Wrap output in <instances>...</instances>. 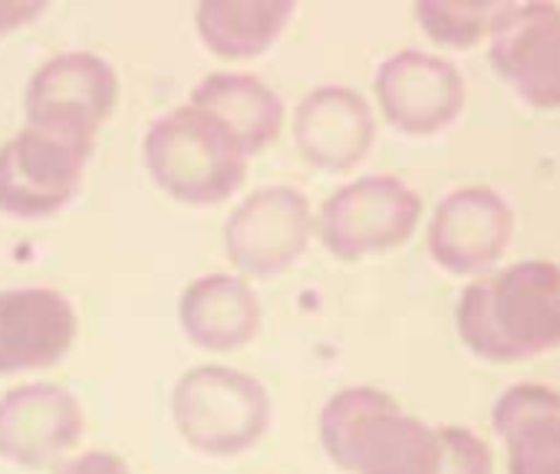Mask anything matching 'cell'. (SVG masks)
<instances>
[{
  "label": "cell",
  "instance_id": "6da1fadb",
  "mask_svg": "<svg viewBox=\"0 0 560 474\" xmlns=\"http://www.w3.org/2000/svg\"><path fill=\"white\" fill-rule=\"evenodd\" d=\"M462 343L491 363L560 349V264L521 261L471 281L455 307Z\"/></svg>",
  "mask_w": 560,
  "mask_h": 474
},
{
  "label": "cell",
  "instance_id": "7a4b0ae2",
  "mask_svg": "<svg viewBox=\"0 0 560 474\" xmlns=\"http://www.w3.org/2000/svg\"><path fill=\"white\" fill-rule=\"evenodd\" d=\"M327 454L350 474H439V428L409 415L376 386L334 392L317 418Z\"/></svg>",
  "mask_w": 560,
  "mask_h": 474
},
{
  "label": "cell",
  "instance_id": "3957f363",
  "mask_svg": "<svg viewBox=\"0 0 560 474\" xmlns=\"http://www.w3.org/2000/svg\"><path fill=\"white\" fill-rule=\"evenodd\" d=\"M142 155L152 178L168 194L191 204L228 198L247 175L244 149L188 103L152 119L142 139Z\"/></svg>",
  "mask_w": 560,
  "mask_h": 474
},
{
  "label": "cell",
  "instance_id": "277c9868",
  "mask_svg": "<svg viewBox=\"0 0 560 474\" xmlns=\"http://www.w3.org/2000/svg\"><path fill=\"white\" fill-rule=\"evenodd\" d=\"M270 392L250 372L224 363H201L178 376L172 418L182 438L205 454H237L270 425Z\"/></svg>",
  "mask_w": 560,
  "mask_h": 474
},
{
  "label": "cell",
  "instance_id": "5b68a950",
  "mask_svg": "<svg viewBox=\"0 0 560 474\" xmlns=\"http://www.w3.org/2000/svg\"><path fill=\"white\" fill-rule=\"evenodd\" d=\"M422 217V198L396 175H363L320 204V237L337 258H363L406 245Z\"/></svg>",
  "mask_w": 560,
  "mask_h": 474
},
{
  "label": "cell",
  "instance_id": "8992f818",
  "mask_svg": "<svg viewBox=\"0 0 560 474\" xmlns=\"http://www.w3.org/2000/svg\"><path fill=\"white\" fill-rule=\"evenodd\" d=\"M90 139L24 126L0 142V211L11 217H47L80 188Z\"/></svg>",
  "mask_w": 560,
  "mask_h": 474
},
{
  "label": "cell",
  "instance_id": "52a82bcc",
  "mask_svg": "<svg viewBox=\"0 0 560 474\" xmlns=\"http://www.w3.org/2000/svg\"><path fill=\"white\" fill-rule=\"evenodd\" d=\"M314 208L294 185H260L224 217V251L231 264L254 277L288 271L311 245Z\"/></svg>",
  "mask_w": 560,
  "mask_h": 474
},
{
  "label": "cell",
  "instance_id": "ba28073f",
  "mask_svg": "<svg viewBox=\"0 0 560 474\" xmlns=\"http://www.w3.org/2000/svg\"><path fill=\"white\" fill-rule=\"evenodd\" d=\"M119 76L93 50H63L44 60L24 90L27 126L70 132L96 142L103 119L116 109Z\"/></svg>",
  "mask_w": 560,
  "mask_h": 474
},
{
  "label": "cell",
  "instance_id": "9c48e42d",
  "mask_svg": "<svg viewBox=\"0 0 560 474\" xmlns=\"http://www.w3.org/2000/svg\"><path fill=\"white\" fill-rule=\"evenodd\" d=\"M511 234V204L488 185H465L435 204L425 245L439 268L452 274H478L508 251Z\"/></svg>",
  "mask_w": 560,
  "mask_h": 474
},
{
  "label": "cell",
  "instance_id": "30bf717a",
  "mask_svg": "<svg viewBox=\"0 0 560 474\" xmlns=\"http://www.w3.org/2000/svg\"><path fill=\"white\" fill-rule=\"evenodd\" d=\"M373 83L383 116L406 135H432L455 122L465 106V80L439 54L399 50L380 63Z\"/></svg>",
  "mask_w": 560,
  "mask_h": 474
},
{
  "label": "cell",
  "instance_id": "8fae6325",
  "mask_svg": "<svg viewBox=\"0 0 560 474\" xmlns=\"http://www.w3.org/2000/svg\"><path fill=\"white\" fill-rule=\"evenodd\" d=\"M491 67L534 109H560V8L514 4L491 37Z\"/></svg>",
  "mask_w": 560,
  "mask_h": 474
},
{
  "label": "cell",
  "instance_id": "7c38bea8",
  "mask_svg": "<svg viewBox=\"0 0 560 474\" xmlns=\"http://www.w3.org/2000/svg\"><path fill=\"white\" fill-rule=\"evenodd\" d=\"M86 415L80 399L57 382H24L0 395V454L14 464H47L77 445Z\"/></svg>",
  "mask_w": 560,
  "mask_h": 474
},
{
  "label": "cell",
  "instance_id": "4fadbf2b",
  "mask_svg": "<svg viewBox=\"0 0 560 474\" xmlns=\"http://www.w3.org/2000/svg\"><path fill=\"white\" fill-rule=\"evenodd\" d=\"M77 340V307L54 287L0 291V376L44 369Z\"/></svg>",
  "mask_w": 560,
  "mask_h": 474
},
{
  "label": "cell",
  "instance_id": "5bb4252c",
  "mask_svg": "<svg viewBox=\"0 0 560 474\" xmlns=\"http://www.w3.org/2000/svg\"><path fill=\"white\" fill-rule=\"evenodd\" d=\"M376 139V116L366 96L343 83L314 86L294 109V142L317 168L357 165Z\"/></svg>",
  "mask_w": 560,
  "mask_h": 474
},
{
  "label": "cell",
  "instance_id": "9a60e30c",
  "mask_svg": "<svg viewBox=\"0 0 560 474\" xmlns=\"http://www.w3.org/2000/svg\"><path fill=\"white\" fill-rule=\"evenodd\" d=\"M508 445V474H560V392L540 382L504 389L491 408Z\"/></svg>",
  "mask_w": 560,
  "mask_h": 474
},
{
  "label": "cell",
  "instance_id": "2e32d148",
  "mask_svg": "<svg viewBox=\"0 0 560 474\" xmlns=\"http://www.w3.org/2000/svg\"><path fill=\"white\" fill-rule=\"evenodd\" d=\"M188 106L201 109L208 119H214L241 149L244 155L270 145L277 132L284 129V99L277 96L273 86H267L254 73L237 70H218L195 83Z\"/></svg>",
  "mask_w": 560,
  "mask_h": 474
},
{
  "label": "cell",
  "instance_id": "e0dca14e",
  "mask_svg": "<svg viewBox=\"0 0 560 474\" xmlns=\"http://www.w3.org/2000/svg\"><path fill=\"white\" fill-rule=\"evenodd\" d=\"M178 320L201 349H237L260 327V297L237 274H201L182 291Z\"/></svg>",
  "mask_w": 560,
  "mask_h": 474
},
{
  "label": "cell",
  "instance_id": "ac0fdd59",
  "mask_svg": "<svg viewBox=\"0 0 560 474\" xmlns=\"http://www.w3.org/2000/svg\"><path fill=\"white\" fill-rule=\"evenodd\" d=\"M294 11V0H201L195 8V27L208 50L244 60L270 47Z\"/></svg>",
  "mask_w": 560,
  "mask_h": 474
},
{
  "label": "cell",
  "instance_id": "d6986e66",
  "mask_svg": "<svg viewBox=\"0 0 560 474\" xmlns=\"http://www.w3.org/2000/svg\"><path fill=\"white\" fill-rule=\"evenodd\" d=\"M514 4L501 0H419L412 8L419 27L442 47H475L494 37Z\"/></svg>",
  "mask_w": 560,
  "mask_h": 474
},
{
  "label": "cell",
  "instance_id": "ffe728a7",
  "mask_svg": "<svg viewBox=\"0 0 560 474\" xmlns=\"http://www.w3.org/2000/svg\"><path fill=\"white\" fill-rule=\"evenodd\" d=\"M442 467L439 474H491V448L481 435L462 425H442Z\"/></svg>",
  "mask_w": 560,
  "mask_h": 474
},
{
  "label": "cell",
  "instance_id": "44dd1931",
  "mask_svg": "<svg viewBox=\"0 0 560 474\" xmlns=\"http://www.w3.org/2000/svg\"><path fill=\"white\" fill-rule=\"evenodd\" d=\"M54 474H132V467H129L119 454L103 451V448H93V451L73 454V458L63 461Z\"/></svg>",
  "mask_w": 560,
  "mask_h": 474
},
{
  "label": "cell",
  "instance_id": "7402d4cb",
  "mask_svg": "<svg viewBox=\"0 0 560 474\" xmlns=\"http://www.w3.org/2000/svg\"><path fill=\"white\" fill-rule=\"evenodd\" d=\"M47 11V0H0V37Z\"/></svg>",
  "mask_w": 560,
  "mask_h": 474
}]
</instances>
